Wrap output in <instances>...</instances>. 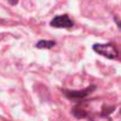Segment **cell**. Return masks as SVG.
Here are the masks:
<instances>
[{"label": "cell", "instance_id": "3", "mask_svg": "<svg viewBox=\"0 0 121 121\" xmlns=\"http://www.w3.org/2000/svg\"><path fill=\"white\" fill-rule=\"evenodd\" d=\"M73 25H74V21L67 14L58 15V17L53 18L51 21V26L56 27V28H71V27H73Z\"/></svg>", "mask_w": 121, "mask_h": 121}, {"label": "cell", "instance_id": "1", "mask_svg": "<svg viewBox=\"0 0 121 121\" xmlns=\"http://www.w3.org/2000/svg\"><path fill=\"white\" fill-rule=\"evenodd\" d=\"M93 49L98 54L104 55L105 58H108V59H115L119 55V52L117 51L114 45H112L109 42H107V43H95L93 46Z\"/></svg>", "mask_w": 121, "mask_h": 121}, {"label": "cell", "instance_id": "2", "mask_svg": "<svg viewBox=\"0 0 121 121\" xmlns=\"http://www.w3.org/2000/svg\"><path fill=\"white\" fill-rule=\"evenodd\" d=\"M95 89V86H89L82 91H68V89H64V94L69 99V100H74V101H81L85 98H87L93 91Z\"/></svg>", "mask_w": 121, "mask_h": 121}, {"label": "cell", "instance_id": "5", "mask_svg": "<svg viewBox=\"0 0 121 121\" xmlns=\"http://www.w3.org/2000/svg\"><path fill=\"white\" fill-rule=\"evenodd\" d=\"M113 111H114V107H111V108H106V107H104V111H102L101 115H102V117H107V115L111 114Z\"/></svg>", "mask_w": 121, "mask_h": 121}, {"label": "cell", "instance_id": "4", "mask_svg": "<svg viewBox=\"0 0 121 121\" xmlns=\"http://www.w3.org/2000/svg\"><path fill=\"white\" fill-rule=\"evenodd\" d=\"M38 48H52L55 46V41H52V40H40L37 42L35 45Z\"/></svg>", "mask_w": 121, "mask_h": 121}, {"label": "cell", "instance_id": "6", "mask_svg": "<svg viewBox=\"0 0 121 121\" xmlns=\"http://www.w3.org/2000/svg\"><path fill=\"white\" fill-rule=\"evenodd\" d=\"M115 21H117V24H118V26L121 28V21L120 20H118V19H115Z\"/></svg>", "mask_w": 121, "mask_h": 121}]
</instances>
